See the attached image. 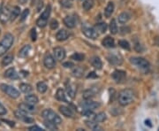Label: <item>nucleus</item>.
Here are the masks:
<instances>
[{"label": "nucleus", "instance_id": "nucleus-29", "mask_svg": "<svg viewBox=\"0 0 159 131\" xmlns=\"http://www.w3.org/2000/svg\"><path fill=\"white\" fill-rule=\"evenodd\" d=\"M30 50H31V46L29 45V44L23 46L22 48L20 49V52H19V57L26 58L28 55H29Z\"/></svg>", "mask_w": 159, "mask_h": 131}, {"label": "nucleus", "instance_id": "nucleus-44", "mask_svg": "<svg viewBox=\"0 0 159 131\" xmlns=\"http://www.w3.org/2000/svg\"><path fill=\"white\" fill-rule=\"evenodd\" d=\"M109 92H110V101L111 102H113L114 98L116 97V91H115L114 89H110Z\"/></svg>", "mask_w": 159, "mask_h": 131}, {"label": "nucleus", "instance_id": "nucleus-6", "mask_svg": "<svg viewBox=\"0 0 159 131\" xmlns=\"http://www.w3.org/2000/svg\"><path fill=\"white\" fill-rule=\"evenodd\" d=\"M82 32L87 37L90 39H97L98 37V32L97 31L96 28L89 25L88 23H84L82 25Z\"/></svg>", "mask_w": 159, "mask_h": 131}, {"label": "nucleus", "instance_id": "nucleus-1", "mask_svg": "<svg viewBox=\"0 0 159 131\" xmlns=\"http://www.w3.org/2000/svg\"><path fill=\"white\" fill-rule=\"evenodd\" d=\"M118 99H119V103L120 105H122V106L128 105L134 101L135 93L131 89H125L119 92Z\"/></svg>", "mask_w": 159, "mask_h": 131}, {"label": "nucleus", "instance_id": "nucleus-56", "mask_svg": "<svg viewBox=\"0 0 159 131\" xmlns=\"http://www.w3.org/2000/svg\"><path fill=\"white\" fill-rule=\"evenodd\" d=\"M3 121H5V122H9L8 124L11 126V127H13V126H14V122H13V121L11 122V121H8V120H3Z\"/></svg>", "mask_w": 159, "mask_h": 131}, {"label": "nucleus", "instance_id": "nucleus-22", "mask_svg": "<svg viewBox=\"0 0 159 131\" xmlns=\"http://www.w3.org/2000/svg\"><path fill=\"white\" fill-rule=\"evenodd\" d=\"M102 44L106 48H114L115 47V41L112 37L107 36L102 40Z\"/></svg>", "mask_w": 159, "mask_h": 131}, {"label": "nucleus", "instance_id": "nucleus-31", "mask_svg": "<svg viewBox=\"0 0 159 131\" xmlns=\"http://www.w3.org/2000/svg\"><path fill=\"white\" fill-rule=\"evenodd\" d=\"M95 5V1L94 0H85L82 4V7L85 11H89L93 8V6Z\"/></svg>", "mask_w": 159, "mask_h": 131}, {"label": "nucleus", "instance_id": "nucleus-43", "mask_svg": "<svg viewBox=\"0 0 159 131\" xmlns=\"http://www.w3.org/2000/svg\"><path fill=\"white\" fill-rule=\"evenodd\" d=\"M134 50L137 51V52H142L144 51V48L143 46L140 44V42H135L134 44Z\"/></svg>", "mask_w": 159, "mask_h": 131}, {"label": "nucleus", "instance_id": "nucleus-50", "mask_svg": "<svg viewBox=\"0 0 159 131\" xmlns=\"http://www.w3.org/2000/svg\"><path fill=\"white\" fill-rule=\"evenodd\" d=\"M61 5L64 7H71L72 6V3L69 0H61Z\"/></svg>", "mask_w": 159, "mask_h": 131}, {"label": "nucleus", "instance_id": "nucleus-36", "mask_svg": "<svg viewBox=\"0 0 159 131\" xmlns=\"http://www.w3.org/2000/svg\"><path fill=\"white\" fill-rule=\"evenodd\" d=\"M12 60H13V56L12 55H7V56H6L2 59V63L1 64H2L3 67H6V66L10 65L12 62Z\"/></svg>", "mask_w": 159, "mask_h": 131}, {"label": "nucleus", "instance_id": "nucleus-60", "mask_svg": "<svg viewBox=\"0 0 159 131\" xmlns=\"http://www.w3.org/2000/svg\"><path fill=\"white\" fill-rule=\"evenodd\" d=\"M158 59H159V55H158Z\"/></svg>", "mask_w": 159, "mask_h": 131}, {"label": "nucleus", "instance_id": "nucleus-21", "mask_svg": "<svg viewBox=\"0 0 159 131\" xmlns=\"http://www.w3.org/2000/svg\"><path fill=\"white\" fill-rule=\"evenodd\" d=\"M66 92H67L69 97L71 98H74V96H75V92H76V89H75L74 84H72L71 82H67L66 83Z\"/></svg>", "mask_w": 159, "mask_h": 131}, {"label": "nucleus", "instance_id": "nucleus-13", "mask_svg": "<svg viewBox=\"0 0 159 131\" xmlns=\"http://www.w3.org/2000/svg\"><path fill=\"white\" fill-rule=\"evenodd\" d=\"M53 51H54L55 58L57 59V60L61 61L66 58V51L62 47H56V48L53 49Z\"/></svg>", "mask_w": 159, "mask_h": 131}, {"label": "nucleus", "instance_id": "nucleus-40", "mask_svg": "<svg viewBox=\"0 0 159 131\" xmlns=\"http://www.w3.org/2000/svg\"><path fill=\"white\" fill-rule=\"evenodd\" d=\"M82 96H83L84 99H90L91 97H93L95 96V93H94V91H92V90H87V91L83 92Z\"/></svg>", "mask_w": 159, "mask_h": 131}, {"label": "nucleus", "instance_id": "nucleus-18", "mask_svg": "<svg viewBox=\"0 0 159 131\" xmlns=\"http://www.w3.org/2000/svg\"><path fill=\"white\" fill-rule=\"evenodd\" d=\"M69 33L68 31H66V29H60L58 30L56 34V38H57V41H65L68 38Z\"/></svg>", "mask_w": 159, "mask_h": 131}, {"label": "nucleus", "instance_id": "nucleus-10", "mask_svg": "<svg viewBox=\"0 0 159 131\" xmlns=\"http://www.w3.org/2000/svg\"><path fill=\"white\" fill-rule=\"evenodd\" d=\"M11 12L9 6L4 7L0 12V21L2 24H6L11 18Z\"/></svg>", "mask_w": 159, "mask_h": 131}, {"label": "nucleus", "instance_id": "nucleus-23", "mask_svg": "<svg viewBox=\"0 0 159 131\" xmlns=\"http://www.w3.org/2000/svg\"><path fill=\"white\" fill-rule=\"evenodd\" d=\"M130 14L127 12H124L122 13H120L118 17V21L120 24H125L129 20H130Z\"/></svg>", "mask_w": 159, "mask_h": 131}, {"label": "nucleus", "instance_id": "nucleus-52", "mask_svg": "<svg viewBox=\"0 0 159 131\" xmlns=\"http://www.w3.org/2000/svg\"><path fill=\"white\" fill-rule=\"evenodd\" d=\"M6 113H7V111H6V107L0 103V115H5Z\"/></svg>", "mask_w": 159, "mask_h": 131}, {"label": "nucleus", "instance_id": "nucleus-7", "mask_svg": "<svg viewBox=\"0 0 159 131\" xmlns=\"http://www.w3.org/2000/svg\"><path fill=\"white\" fill-rule=\"evenodd\" d=\"M0 89L11 98H18L20 97V92L12 86L8 85V84H1Z\"/></svg>", "mask_w": 159, "mask_h": 131}, {"label": "nucleus", "instance_id": "nucleus-5", "mask_svg": "<svg viewBox=\"0 0 159 131\" xmlns=\"http://www.w3.org/2000/svg\"><path fill=\"white\" fill-rule=\"evenodd\" d=\"M51 6L49 5L47 6L46 9L43 11V12L41 14L40 18L36 21V24L39 28H44L46 25H47V21H48V19L51 15Z\"/></svg>", "mask_w": 159, "mask_h": 131}, {"label": "nucleus", "instance_id": "nucleus-32", "mask_svg": "<svg viewBox=\"0 0 159 131\" xmlns=\"http://www.w3.org/2000/svg\"><path fill=\"white\" fill-rule=\"evenodd\" d=\"M20 91H22L23 93H25V94H29V93H30L31 91H33L32 86L29 85L28 83H21V84L20 85Z\"/></svg>", "mask_w": 159, "mask_h": 131}, {"label": "nucleus", "instance_id": "nucleus-30", "mask_svg": "<svg viewBox=\"0 0 159 131\" xmlns=\"http://www.w3.org/2000/svg\"><path fill=\"white\" fill-rule=\"evenodd\" d=\"M20 8L19 6H14V7L11 9V18H10V20H11V21H13L20 15Z\"/></svg>", "mask_w": 159, "mask_h": 131}, {"label": "nucleus", "instance_id": "nucleus-54", "mask_svg": "<svg viewBox=\"0 0 159 131\" xmlns=\"http://www.w3.org/2000/svg\"><path fill=\"white\" fill-rule=\"evenodd\" d=\"M87 77L88 78H97V75L95 72H91V73H89V74H88Z\"/></svg>", "mask_w": 159, "mask_h": 131}, {"label": "nucleus", "instance_id": "nucleus-19", "mask_svg": "<svg viewBox=\"0 0 159 131\" xmlns=\"http://www.w3.org/2000/svg\"><path fill=\"white\" fill-rule=\"evenodd\" d=\"M84 72H85V68H83L80 66H78V67H75V68H73L72 74L76 78H81L83 76V74H84Z\"/></svg>", "mask_w": 159, "mask_h": 131}, {"label": "nucleus", "instance_id": "nucleus-14", "mask_svg": "<svg viewBox=\"0 0 159 131\" xmlns=\"http://www.w3.org/2000/svg\"><path fill=\"white\" fill-rule=\"evenodd\" d=\"M111 77L116 82H121L125 79V72L123 70H115L112 75H111Z\"/></svg>", "mask_w": 159, "mask_h": 131}, {"label": "nucleus", "instance_id": "nucleus-35", "mask_svg": "<svg viewBox=\"0 0 159 131\" xmlns=\"http://www.w3.org/2000/svg\"><path fill=\"white\" fill-rule=\"evenodd\" d=\"M36 88H37V91L40 93H45L46 91H47V89H48V86L46 85L45 82H40L37 83V85H36Z\"/></svg>", "mask_w": 159, "mask_h": 131}, {"label": "nucleus", "instance_id": "nucleus-48", "mask_svg": "<svg viewBox=\"0 0 159 131\" xmlns=\"http://www.w3.org/2000/svg\"><path fill=\"white\" fill-rule=\"evenodd\" d=\"M130 28L129 27H122L121 29H120V33L122 35H125V34H128L129 32H130Z\"/></svg>", "mask_w": 159, "mask_h": 131}, {"label": "nucleus", "instance_id": "nucleus-2", "mask_svg": "<svg viewBox=\"0 0 159 131\" xmlns=\"http://www.w3.org/2000/svg\"><path fill=\"white\" fill-rule=\"evenodd\" d=\"M13 36L11 34H6L3 40L0 42V57L6 54L13 44Z\"/></svg>", "mask_w": 159, "mask_h": 131}, {"label": "nucleus", "instance_id": "nucleus-37", "mask_svg": "<svg viewBox=\"0 0 159 131\" xmlns=\"http://www.w3.org/2000/svg\"><path fill=\"white\" fill-rule=\"evenodd\" d=\"M105 120H106V114L104 113H99L94 117V120L97 121V123L98 122H103Z\"/></svg>", "mask_w": 159, "mask_h": 131}, {"label": "nucleus", "instance_id": "nucleus-25", "mask_svg": "<svg viewBox=\"0 0 159 131\" xmlns=\"http://www.w3.org/2000/svg\"><path fill=\"white\" fill-rule=\"evenodd\" d=\"M114 11V4L112 2H109L108 5L106 6L104 9V15L106 18H110L111 16V14L113 13Z\"/></svg>", "mask_w": 159, "mask_h": 131}, {"label": "nucleus", "instance_id": "nucleus-4", "mask_svg": "<svg viewBox=\"0 0 159 131\" xmlns=\"http://www.w3.org/2000/svg\"><path fill=\"white\" fill-rule=\"evenodd\" d=\"M130 62L137 67L138 68H141L142 70H147L149 68L150 64L148 60L144 58L141 57H133L130 58Z\"/></svg>", "mask_w": 159, "mask_h": 131}, {"label": "nucleus", "instance_id": "nucleus-9", "mask_svg": "<svg viewBox=\"0 0 159 131\" xmlns=\"http://www.w3.org/2000/svg\"><path fill=\"white\" fill-rule=\"evenodd\" d=\"M107 59L109 62L114 66H120L123 63V58L119 53H111Z\"/></svg>", "mask_w": 159, "mask_h": 131}, {"label": "nucleus", "instance_id": "nucleus-46", "mask_svg": "<svg viewBox=\"0 0 159 131\" xmlns=\"http://www.w3.org/2000/svg\"><path fill=\"white\" fill-rule=\"evenodd\" d=\"M50 27H51V29H53V30L57 29V27H58V22H57V21H56V20H52L51 21V24H50Z\"/></svg>", "mask_w": 159, "mask_h": 131}, {"label": "nucleus", "instance_id": "nucleus-33", "mask_svg": "<svg viewBox=\"0 0 159 131\" xmlns=\"http://www.w3.org/2000/svg\"><path fill=\"white\" fill-rule=\"evenodd\" d=\"M25 100L28 103H30V104H33V105H35L38 103V97H36L35 95H27L25 97Z\"/></svg>", "mask_w": 159, "mask_h": 131}, {"label": "nucleus", "instance_id": "nucleus-27", "mask_svg": "<svg viewBox=\"0 0 159 131\" xmlns=\"http://www.w3.org/2000/svg\"><path fill=\"white\" fill-rule=\"evenodd\" d=\"M56 98H57V100H59V101L68 103L67 102V99H66V97L65 91H64V90H62L61 88L57 89V93H56Z\"/></svg>", "mask_w": 159, "mask_h": 131}, {"label": "nucleus", "instance_id": "nucleus-8", "mask_svg": "<svg viewBox=\"0 0 159 131\" xmlns=\"http://www.w3.org/2000/svg\"><path fill=\"white\" fill-rule=\"evenodd\" d=\"M27 114H28V113H26V112H24L22 110L19 109L17 111H15L14 115H15V117H16L17 119L22 120L25 123H33V122H34V119L31 118V117L29 116Z\"/></svg>", "mask_w": 159, "mask_h": 131}, {"label": "nucleus", "instance_id": "nucleus-38", "mask_svg": "<svg viewBox=\"0 0 159 131\" xmlns=\"http://www.w3.org/2000/svg\"><path fill=\"white\" fill-rule=\"evenodd\" d=\"M44 126L49 130H57V124H55L54 122H51L49 120H44Z\"/></svg>", "mask_w": 159, "mask_h": 131}, {"label": "nucleus", "instance_id": "nucleus-49", "mask_svg": "<svg viewBox=\"0 0 159 131\" xmlns=\"http://www.w3.org/2000/svg\"><path fill=\"white\" fill-rule=\"evenodd\" d=\"M29 131H44L43 129H42V128H40L38 126H32V127H30L29 128Z\"/></svg>", "mask_w": 159, "mask_h": 131}, {"label": "nucleus", "instance_id": "nucleus-11", "mask_svg": "<svg viewBox=\"0 0 159 131\" xmlns=\"http://www.w3.org/2000/svg\"><path fill=\"white\" fill-rule=\"evenodd\" d=\"M43 65L46 68L52 69L55 68L56 62H55V58L51 55V53H46L43 58Z\"/></svg>", "mask_w": 159, "mask_h": 131}, {"label": "nucleus", "instance_id": "nucleus-3", "mask_svg": "<svg viewBox=\"0 0 159 131\" xmlns=\"http://www.w3.org/2000/svg\"><path fill=\"white\" fill-rule=\"evenodd\" d=\"M42 116H43V118L45 120H49V121H51V122H54L57 125H59V124L62 123L61 118L54 111H52L51 109L43 110V113H42Z\"/></svg>", "mask_w": 159, "mask_h": 131}, {"label": "nucleus", "instance_id": "nucleus-12", "mask_svg": "<svg viewBox=\"0 0 159 131\" xmlns=\"http://www.w3.org/2000/svg\"><path fill=\"white\" fill-rule=\"evenodd\" d=\"M19 109L22 110V111L28 113V114H32V113H34L36 111V108H35V106H34V105L28 102L20 104L19 105Z\"/></svg>", "mask_w": 159, "mask_h": 131}, {"label": "nucleus", "instance_id": "nucleus-59", "mask_svg": "<svg viewBox=\"0 0 159 131\" xmlns=\"http://www.w3.org/2000/svg\"><path fill=\"white\" fill-rule=\"evenodd\" d=\"M21 72L23 73V75H24V76H26V75H28V74H29V73H28V72H26V71H21Z\"/></svg>", "mask_w": 159, "mask_h": 131}, {"label": "nucleus", "instance_id": "nucleus-41", "mask_svg": "<svg viewBox=\"0 0 159 131\" xmlns=\"http://www.w3.org/2000/svg\"><path fill=\"white\" fill-rule=\"evenodd\" d=\"M84 58L85 56L81 53H74L71 56V58L74 59V60H76V61H81V60H84Z\"/></svg>", "mask_w": 159, "mask_h": 131}, {"label": "nucleus", "instance_id": "nucleus-39", "mask_svg": "<svg viewBox=\"0 0 159 131\" xmlns=\"http://www.w3.org/2000/svg\"><path fill=\"white\" fill-rule=\"evenodd\" d=\"M119 45L120 46L121 48H123V49L126 50V51H130L131 50V46L127 41H125V40L119 41Z\"/></svg>", "mask_w": 159, "mask_h": 131}, {"label": "nucleus", "instance_id": "nucleus-20", "mask_svg": "<svg viewBox=\"0 0 159 131\" xmlns=\"http://www.w3.org/2000/svg\"><path fill=\"white\" fill-rule=\"evenodd\" d=\"M90 63L91 65L97 69H101L102 67V60L100 59V58L97 57V56H94L90 58Z\"/></svg>", "mask_w": 159, "mask_h": 131}, {"label": "nucleus", "instance_id": "nucleus-61", "mask_svg": "<svg viewBox=\"0 0 159 131\" xmlns=\"http://www.w3.org/2000/svg\"><path fill=\"white\" fill-rule=\"evenodd\" d=\"M0 32H1V30H0Z\"/></svg>", "mask_w": 159, "mask_h": 131}, {"label": "nucleus", "instance_id": "nucleus-28", "mask_svg": "<svg viewBox=\"0 0 159 131\" xmlns=\"http://www.w3.org/2000/svg\"><path fill=\"white\" fill-rule=\"evenodd\" d=\"M95 28L97 29V31L100 34H103L106 32V30L108 29V26L105 22H101V23H97V25L95 26Z\"/></svg>", "mask_w": 159, "mask_h": 131}, {"label": "nucleus", "instance_id": "nucleus-24", "mask_svg": "<svg viewBox=\"0 0 159 131\" xmlns=\"http://www.w3.org/2000/svg\"><path fill=\"white\" fill-rule=\"evenodd\" d=\"M64 24L68 28V29H74L75 27V21L74 17L72 16H66L64 18Z\"/></svg>", "mask_w": 159, "mask_h": 131}, {"label": "nucleus", "instance_id": "nucleus-57", "mask_svg": "<svg viewBox=\"0 0 159 131\" xmlns=\"http://www.w3.org/2000/svg\"><path fill=\"white\" fill-rule=\"evenodd\" d=\"M150 123H151V121H150L149 120H145V124H146V125H148V127H152V125H151Z\"/></svg>", "mask_w": 159, "mask_h": 131}, {"label": "nucleus", "instance_id": "nucleus-58", "mask_svg": "<svg viewBox=\"0 0 159 131\" xmlns=\"http://www.w3.org/2000/svg\"><path fill=\"white\" fill-rule=\"evenodd\" d=\"M29 0H19V2H20V4H21V5H24V4H26L27 2H29Z\"/></svg>", "mask_w": 159, "mask_h": 131}, {"label": "nucleus", "instance_id": "nucleus-45", "mask_svg": "<svg viewBox=\"0 0 159 131\" xmlns=\"http://www.w3.org/2000/svg\"><path fill=\"white\" fill-rule=\"evenodd\" d=\"M82 114L86 116V117H90L91 115H93L94 113H93V110H90V109H84V111L82 112Z\"/></svg>", "mask_w": 159, "mask_h": 131}, {"label": "nucleus", "instance_id": "nucleus-51", "mask_svg": "<svg viewBox=\"0 0 159 131\" xmlns=\"http://www.w3.org/2000/svg\"><path fill=\"white\" fill-rule=\"evenodd\" d=\"M63 67H65L66 68H72L73 67H74V65L73 62L67 61V62H65L63 64Z\"/></svg>", "mask_w": 159, "mask_h": 131}, {"label": "nucleus", "instance_id": "nucleus-55", "mask_svg": "<svg viewBox=\"0 0 159 131\" xmlns=\"http://www.w3.org/2000/svg\"><path fill=\"white\" fill-rule=\"evenodd\" d=\"M155 44H156V45L159 46V36H157L155 38Z\"/></svg>", "mask_w": 159, "mask_h": 131}, {"label": "nucleus", "instance_id": "nucleus-17", "mask_svg": "<svg viewBox=\"0 0 159 131\" xmlns=\"http://www.w3.org/2000/svg\"><path fill=\"white\" fill-rule=\"evenodd\" d=\"M59 111L60 113L66 116V117H68V118H73L74 116V112L72 111V109L70 107H67V106H65V105H61L59 106Z\"/></svg>", "mask_w": 159, "mask_h": 131}, {"label": "nucleus", "instance_id": "nucleus-16", "mask_svg": "<svg viewBox=\"0 0 159 131\" xmlns=\"http://www.w3.org/2000/svg\"><path fill=\"white\" fill-rule=\"evenodd\" d=\"M5 77L9 78V79H12V80H17L20 79V75L18 74L16 70L14 68H9L5 72Z\"/></svg>", "mask_w": 159, "mask_h": 131}, {"label": "nucleus", "instance_id": "nucleus-42", "mask_svg": "<svg viewBox=\"0 0 159 131\" xmlns=\"http://www.w3.org/2000/svg\"><path fill=\"white\" fill-rule=\"evenodd\" d=\"M29 9H25L24 11H23V12L21 13V15H20V21H24L26 19H27V17L29 16Z\"/></svg>", "mask_w": 159, "mask_h": 131}, {"label": "nucleus", "instance_id": "nucleus-26", "mask_svg": "<svg viewBox=\"0 0 159 131\" xmlns=\"http://www.w3.org/2000/svg\"><path fill=\"white\" fill-rule=\"evenodd\" d=\"M85 123H86V125L88 126L89 129H91L92 130L101 131L102 129V128L97 124V121H95V120H94V121H91V120H86Z\"/></svg>", "mask_w": 159, "mask_h": 131}, {"label": "nucleus", "instance_id": "nucleus-53", "mask_svg": "<svg viewBox=\"0 0 159 131\" xmlns=\"http://www.w3.org/2000/svg\"><path fill=\"white\" fill-rule=\"evenodd\" d=\"M43 6V0H38V3H37V11H40Z\"/></svg>", "mask_w": 159, "mask_h": 131}, {"label": "nucleus", "instance_id": "nucleus-34", "mask_svg": "<svg viewBox=\"0 0 159 131\" xmlns=\"http://www.w3.org/2000/svg\"><path fill=\"white\" fill-rule=\"evenodd\" d=\"M110 31L112 35H116L118 33V26L114 19H112L110 22Z\"/></svg>", "mask_w": 159, "mask_h": 131}, {"label": "nucleus", "instance_id": "nucleus-15", "mask_svg": "<svg viewBox=\"0 0 159 131\" xmlns=\"http://www.w3.org/2000/svg\"><path fill=\"white\" fill-rule=\"evenodd\" d=\"M81 105L84 107V108L87 109H90V110H95V109H97L99 106H100V104L97 102H95V101H91L89 99H85V101L81 104Z\"/></svg>", "mask_w": 159, "mask_h": 131}, {"label": "nucleus", "instance_id": "nucleus-47", "mask_svg": "<svg viewBox=\"0 0 159 131\" xmlns=\"http://www.w3.org/2000/svg\"><path fill=\"white\" fill-rule=\"evenodd\" d=\"M30 35H31V39L32 41H35L36 38H37V34H36V30L35 29H31V33H30Z\"/></svg>", "mask_w": 159, "mask_h": 131}]
</instances>
